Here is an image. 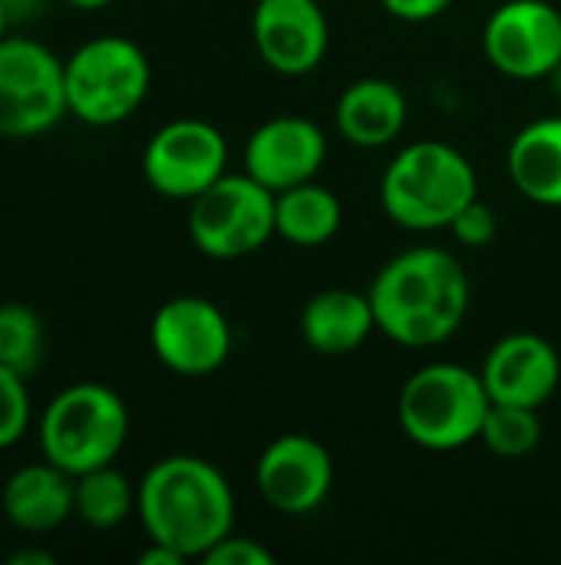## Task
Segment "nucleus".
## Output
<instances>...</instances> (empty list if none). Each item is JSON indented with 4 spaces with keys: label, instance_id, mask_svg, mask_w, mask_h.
I'll use <instances>...</instances> for the list:
<instances>
[{
    "label": "nucleus",
    "instance_id": "1",
    "mask_svg": "<svg viewBox=\"0 0 561 565\" xmlns=\"http://www.w3.org/2000/svg\"><path fill=\"white\" fill-rule=\"evenodd\" d=\"M377 331L400 348H440L470 315V275L463 262L436 245L407 248L390 258L367 288Z\"/></svg>",
    "mask_w": 561,
    "mask_h": 565
},
{
    "label": "nucleus",
    "instance_id": "2",
    "mask_svg": "<svg viewBox=\"0 0 561 565\" xmlns=\"http://www.w3.org/2000/svg\"><path fill=\"white\" fill-rule=\"evenodd\" d=\"M136 516L149 543H162L182 559H205L235 530V493L205 457L172 454L142 473Z\"/></svg>",
    "mask_w": 561,
    "mask_h": 565
},
{
    "label": "nucleus",
    "instance_id": "3",
    "mask_svg": "<svg viewBox=\"0 0 561 565\" xmlns=\"http://www.w3.org/2000/svg\"><path fill=\"white\" fill-rule=\"evenodd\" d=\"M476 195L479 179L473 162L440 139L403 146L380 179V205L387 218L410 232L450 228Z\"/></svg>",
    "mask_w": 561,
    "mask_h": 565
},
{
    "label": "nucleus",
    "instance_id": "4",
    "mask_svg": "<svg viewBox=\"0 0 561 565\" xmlns=\"http://www.w3.org/2000/svg\"><path fill=\"white\" fill-rule=\"evenodd\" d=\"M493 401L486 394L483 374L436 361L413 371L397 397L400 430L423 450L450 454L479 440Z\"/></svg>",
    "mask_w": 561,
    "mask_h": 565
},
{
    "label": "nucleus",
    "instance_id": "5",
    "mask_svg": "<svg viewBox=\"0 0 561 565\" xmlns=\"http://www.w3.org/2000/svg\"><path fill=\"white\" fill-rule=\"evenodd\" d=\"M36 440L43 460L69 477H83L96 467L116 463L129 440V407L106 384H69L43 407Z\"/></svg>",
    "mask_w": 561,
    "mask_h": 565
},
{
    "label": "nucleus",
    "instance_id": "6",
    "mask_svg": "<svg viewBox=\"0 0 561 565\" xmlns=\"http://www.w3.org/2000/svg\"><path fill=\"white\" fill-rule=\"evenodd\" d=\"M63 66L69 116L93 129L126 122L145 103L152 86V63L145 50L119 33L79 43Z\"/></svg>",
    "mask_w": 561,
    "mask_h": 565
},
{
    "label": "nucleus",
    "instance_id": "7",
    "mask_svg": "<svg viewBox=\"0 0 561 565\" xmlns=\"http://www.w3.org/2000/svg\"><path fill=\"white\" fill-rule=\"evenodd\" d=\"M274 235V192L248 172H225L188 202V238L205 258L238 262Z\"/></svg>",
    "mask_w": 561,
    "mask_h": 565
},
{
    "label": "nucleus",
    "instance_id": "8",
    "mask_svg": "<svg viewBox=\"0 0 561 565\" xmlns=\"http://www.w3.org/2000/svg\"><path fill=\"white\" fill-rule=\"evenodd\" d=\"M66 106V66L33 36L0 40V139H33L50 132Z\"/></svg>",
    "mask_w": 561,
    "mask_h": 565
},
{
    "label": "nucleus",
    "instance_id": "9",
    "mask_svg": "<svg viewBox=\"0 0 561 565\" xmlns=\"http://www.w3.org/2000/svg\"><path fill=\"white\" fill-rule=\"evenodd\" d=\"M228 172V142L218 126L182 116L152 132L142 152L145 182L172 202H192Z\"/></svg>",
    "mask_w": 561,
    "mask_h": 565
},
{
    "label": "nucleus",
    "instance_id": "10",
    "mask_svg": "<svg viewBox=\"0 0 561 565\" xmlns=\"http://www.w3.org/2000/svg\"><path fill=\"white\" fill-rule=\"evenodd\" d=\"M149 344L162 367L182 377H208L231 354V324L225 311L198 295L169 298L149 324Z\"/></svg>",
    "mask_w": 561,
    "mask_h": 565
},
{
    "label": "nucleus",
    "instance_id": "11",
    "mask_svg": "<svg viewBox=\"0 0 561 565\" xmlns=\"http://www.w3.org/2000/svg\"><path fill=\"white\" fill-rule=\"evenodd\" d=\"M493 70L509 79H546L561 66V10L549 0H506L483 26Z\"/></svg>",
    "mask_w": 561,
    "mask_h": 565
},
{
    "label": "nucleus",
    "instance_id": "12",
    "mask_svg": "<svg viewBox=\"0 0 561 565\" xmlns=\"http://www.w3.org/2000/svg\"><path fill=\"white\" fill-rule=\"evenodd\" d=\"M255 490L281 516H311L334 490V460L311 434H281L255 463Z\"/></svg>",
    "mask_w": 561,
    "mask_h": 565
},
{
    "label": "nucleus",
    "instance_id": "13",
    "mask_svg": "<svg viewBox=\"0 0 561 565\" xmlns=\"http://www.w3.org/2000/svg\"><path fill=\"white\" fill-rule=\"evenodd\" d=\"M251 40L261 63L281 76L314 73L331 43L321 0H258L251 13Z\"/></svg>",
    "mask_w": 561,
    "mask_h": 565
},
{
    "label": "nucleus",
    "instance_id": "14",
    "mask_svg": "<svg viewBox=\"0 0 561 565\" xmlns=\"http://www.w3.org/2000/svg\"><path fill=\"white\" fill-rule=\"evenodd\" d=\"M327 159V136L308 116H274L245 142V172L271 192L317 179Z\"/></svg>",
    "mask_w": 561,
    "mask_h": 565
},
{
    "label": "nucleus",
    "instance_id": "15",
    "mask_svg": "<svg viewBox=\"0 0 561 565\" xmlns=\"http://www.w3.org/2000/svg\"><path fill=\"white\" fill-rule=\"evenodd\" d=\"M479 374L493 404L539 411L559 391L561 358L542 334L513 331L489 348Z\"/></svg>",
    "mask_w": 561,
    "mask_h": 565
},
{
    "label": "nucleus",
    "instance_id": "16",
    "mask_svg": "<svg viewBox=\"0 0 561 565\" xmlns=\"http://www.w3.org/2000/svg\"><path fill=\"white\" fill-rule=\"evenodd\" d=\"M76 477L50 460L17 467L0 493L3 520L23 536H46L73 516Z\"/></svg>",
    "mask_w": 561,
    "mask_h": 565
},
{
    "label": "nucleus",
    "instance_id": "17",
    "mask_svg": "<svg viewBox=\"0 0 561 565\" xmlns=\"http://www.w3.org/2000/svg\"><path fill=\"white\" fill-rule=\"evenodd\" d=\"M410 106L397 83L380 76L354 79L334 106L337 132L357 149H384L407 126Z\"/></svg>",
    "mask_w": 561,
    "mask_h": 565
},
{
    "label": "nucleus",
    "instance_id": "18",
    "mask_svg": "<svg viewBox=\"0 0 561 565\" xmlns=\"http://www.w3.org/2000/svg\"><path fill=\"white\" fill-rule=\"evenodd\" d=\"M377 331L374 305L367 291L350 288H327L317 291L301 311V334L304 344L321 358H344L367 344Z\"/></svg>",
    "mask_w": 561,
    "mask_h": 565
},
{
    "label": "nucleus",
    "instance_id": "19",
    "mask_svg": "<svg viewBox=\"0 0 561 565\" xmlns=\"http://www.w3.org/2000/svg\"><path fill=\"white\" fill-rule=\"evenodd\" d=\"M506 169L522 199L561 209V116L532 119L509 142Z\"/></svg>",
    "mask_w": 561,
    "mask_h": 565
},
{
    "label": "nucleus",
    "instance_id": "20",
    "mask_svg": "<svg viewBox=\"0 0 561 565\" xmlns=\"http://www.w3.org/2000/svg\"><path fill=\"white\" fill-rule=\"evenodd\" d=\"M344 225V205L327 185L301 182L294 189L274 192V232L298 248L327 245Z\"/></svg>",
    "mask_w": 561,
    "mask_h": 565
},
{
    "label": "nucleus",
    "instance_id": "21",
    "mask_svg": "<svg viewBox=\"0 0 561 565\" xmlns=\"http://www.w3.org/2000/svg\"><path fill=\"white\" fill-rule=\"evenodd\" d=\"M139 487L116 470V463L96 467L83 477H76V493H73V516L89 526V530H116L136 513Z\"/></svg>",
    "mask_w": 561,
    "mask_h": 565
},
{
    "label": "nucleus",
    "instance_id": "22",
    "mask_svg": "<svg viewBox=\"0 0 561 565\" xmlns=\"http://www.w3.org/2000/svg\"><path fill=\"white\" fill-rule=\"evenodd\" d=\"M43 351H46L43 318L23 301H3L0 305V364L30 377L40 371L46 358Z\"/></svg>",
    "mask_w": 561,
    "mask_h": 565
},
{
    "label": "nucleus",
    "instance_id": "23",
    "mask_svg": "<svg viewBox=\"0 0 561 565\" xmlns=\"http://www.w3.org/2000/svg\"><path fill=\"white\" fill-rule=\"evenodd\" d=\"M479 440L489 447V454L503 460H522L542 444V420L532 407H513V404H493L483 424Z\"/></svg>",
    "mask_w": 561,
    "mask_h": 565
},
{
    "label": "nucleus",
    "instance_id": "24",
    "mask_svg": "<svg viewBox=\"0 0 561 565\" xmlns=\"http://www.w3.org/2000/svg\"><path fill=\"white\" fill-rule=\"evenodd\" d=\"M33 424V401L26 377L0 364V450L17 447Z\"/></svg>",
    "mask_w": 561,
    "mask_h": 565
},
{
    "label": "nucleus",
    "instance_id": "25",
    "mask_svg": "<svg viewBox=\"0 0 561 565\" xmlns=\"http://www.w3.org/2000/svg\"><path fill=\"white\" fill-rule=\"evenodd\" d=\"M450 232H453V238H456L460 245H466V248H486V245H493L496 235H499V215L476 195V199L453 218Z\"/></svg>",
    "mask_w": 561,
    "mask_h": 565
},
{
    "label": "nucleus",
    "instance_id": "26",
    "mask_svg": "<svg viewBox=\"0 0 561 565\" xmlns=\"http://www.w3.org/2000/svg\"><path fill=\"white\" fill-rule=\"evenodd\" d=\"M205 565H274V553L268 546H261L258 540L251 536H238L235 530L215 543L208 553H205Z\"/></svg>",
    "mask_w": 561,
    "mask_h": 565
},
{
    "label": "nucleus",
    "instance_id": "27",
    "mask_svg": "<svg viewBox=\"0 0 561 565\" xmlns=\"http://www.w3.org/2000/svg\"><path fill=\"white\" fill-rule=\"evenodd\" d=\"M380 3L393 20H403V23H427V20L443 17L453 7V0H380Z\"/></svg>",
    "mask_w": 561,
    "mask_h": 565
},
{
    "label": "nucleus",
    "instance_id": "28",
    "mask_svg": "<svg viewBox=\"0 0 561 565\" xmlns=\"http://www.w3.org/2000/svg\"><path fill=\"white\" fill-rule=\"evenodd\" d=\"M139 563L142 565H182L185 559H182L175 550L162 546V543H149V550H145V553H139Z\"/></svg>",
    "mask_w": 561,
    "mask_h": 565
},
{
    "label": "nucleus",
    "instance_id": "29",
    "mask_svg": "<svg viewBox=\"0 0 561 565\" xmlns=\"http://www.w3.org/2000/svg\"><path fill=\"white\" fill-rule=\"evenodd\" d=\"M53 563H56V556H53V553H46L43 546L17 550V553H10V556H7V565H53Z\"/></svg>",
    "mask_w": 561,
    "mask_h": 565
},
{
    "label": "nucleus",
    "instance_id": "30",
    "mask_svg": "<svg viewBox=\"0 0 561 565\" xmlns=\"http://www.w3.org/2000/svg\"><path fill=\"white\" fill-rule=\"evenodd\" d=\"M3 3H7V10H10V20H13V23H23V20H33V17L43 10L46 0H3Z\"/></svg>",
    "mask_w": 561,
    "mask_h": 565
},
{
    "label": "nucleus",
    "instance_id": "31",
    "mask_svg": "<svg viewBox=\"0 0 561 565\" xmlns=\"http://www.w3.org/2000/svg\"><path fill=\"white\" fill-rule=\"evenodd\" d=\"M69 7H76V10H103V7H109L112 0H66Z\"/></svg>",
    "mask_w": 561,
    "mask_h": 565
},
{
    "label": "nucleus",
    "instance_id": "32",
    "mask_svg": "<svg viewBox=\"0 0 561 565\" xmlns=\"http://www.w3.org/2000/svg\"><path fill=\"white\" fill-rule=\"evenodd\" d=\"M10 26H13V20H10V10H7V3L0 0V40L10 33Z\"/></svg>",
    "mask_w": 561,
    "mask_h": 565
}]
</instances>
